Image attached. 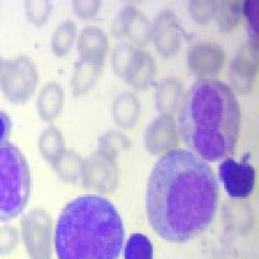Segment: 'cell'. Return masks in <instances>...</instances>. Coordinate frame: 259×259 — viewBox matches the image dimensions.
<instances>
[{"mask_svg":"<svg viewBox=\"0 0 259 259\" xmlns=\"http://www.w3.org/2000/svg\"><path fill=\"white\" fill-rule=\"evenodd\" d=\"M218 198L217 178L207 162L189 150H169L148 179V221L165 241L186 242L212 223Z\"/></svg>","mask_w":259,"mask_h":259,"instance_id":"1","label":"cell"},{"mask_svg":"<svg viewBox=\"0 0 259 259\" xmlns=\"http://www.w3.org/2000/svg\"><path fill=\"white\" fill-rule=\"evenodd\" d=\"M178 111V134L198 156L215 161L233 152L241 109L229 84L214 78L198 79L185 93Z\"/></svg>","mask_w":259,"mask_h":259,"instance_id":"2","label":"cell"},{"mask_svg":"<svg viewBox=\"0 0 259 259\" xmlns=\"http://www.w3.org/2000/svg\"><path fill=\"white\" fill-rule=\"evenodd\" d=\"M123 241L119 213L99 195H84L67 203L55 229L59 259H117Z\"/></svg>","mask_w":259,"mask_h":259,"instance_id":"3","label":"cell"},{"mask_svg":"<svg viewBox=\"0 0 259 259\" xmlns=\"http://www.w3.org/2000/svg\"><path fill=\"white\" fill-rule=\"evenodd\" d=\"M31 193L28 162L20 148L10 142L0 144V221L18 217Z\"/></svg>","mask_w":259,"mask_h":259,"instance_id":"4","label":"cell"},{"mask_svg":"<svg viewBox=\"0 0 259 259\" xmlns=\"http://www.w3.org/2000/svg\"><path fill=\"white\" fill-rule=\"evenodd\" d=\"M38 83V71L34 62L27 55L4 61L0 73V89L4 96L17 103L29 99Z\"/></svg>","mask_w":259,"mask_h":259,"instance_id":"5","label":"cell"},{"mask_svg":"<svg viewBox=\"0 0 259 259\" xmlns=\"http://www.w3.org/2000/svg\"><path fill=\"white\" fill-rule=\"evenodd\" d=\"M20 233L30 259H51V221L45 210H30L21 219Z\"/></svg>","mask_w":259,"mask_h":259,"instance_id":"6","label":"cell"},{"mask_svg":"<svg viewBox=\"0 0 259 259\" xmlns=\"http://www.w3.org/2000/svg\"><path fill=\"white\" fill-rule=\"evenodd\" d=\"M110 32L117 37H126L140 47L151 40V21L144 12L133 4H125L113 16Z\"/></svg>","mask_w":259,"mask_h":259,"instance_id":"7","label":"cell"},{"mask_svg":"<svg viewBox=\"0 0 259 259\" xmlns=\"http://www.w3.org/2000/svg\"><path fill=\"white\" fill-rule=\"evenodd\" d=\"M183 29L176 13L164 8L156 13L151 22V40L156 51L166 58L174 56L182 45Z\"/></svg>","mask_w":259,"mask_h":259,"instance_id":"8","label":"cell"},{"mask_svg":"<svg viewBox=\"0 0 259 259\" xmlns=\"http://www.w3.org/2000/svg\"><path fill=\"white\" fill-rule=\"evenodd\" d=\"M225 60V48L211 40H202L190 46L186 54L190 71L200 79H210L218 75Z\"/></svg>","mask_w":259,"mask_h":259,"instance_id":"9","label":"cell"},{"mask_svg":"<svg viewBox=\"0 0 259 259\" xmlns=\"http://www.w3.org/2000/svg\"><path fill=\"white\" fill-rule=\"evenodd\" d=\"M257 40L248 39L239 47L229 64V79L237 91L241 93L250 91L257 75Z\"/></svg>","mask_w":259,"mask_h":259,"instance_id":"10","label":"cell"},{"mask_svg":"<svg viewBox=\"0 0 259 259\" xmlns=\"http://www.w3.org/2000/svg\"><path fill=\"white\" fill-rule=\"evenodd\" d=\"M219 177L227 193L233 198H248L254 189V168L247 162L225 158L219 166Z\"/></svg>","mask_w":259,"mask_h":259,"instance_id":"11","label":"cell"},{"mask_svg":"<svg viewBox=\"0 0 259 259\" xmlns=\"http://www.w3.org/2000/svg\"><path fill=\"white\" fill-rule=\"evenodd\" d=\"M156 62L150 51L136 47L121 73V79L136 89H147L156 78Z\"/></svg>","mask_w":259,"mask_h":259,"instance_id":"12","label":"cell"},{"mask_svg":"<svg viewBox=\"0 0 259 259\" xmlns=\"http://www.w3.org/2000/svg\"><path fill=\"white\" fill-rule=\"evenodd\" d=\"M105 56L100 54L79 55V59L74 65L71 77L74 95H83L95 85L103 71Z\"/></svg>","mask_w":259,"mask_h":259,"instance_id":"13","label":"cell"},{"mask_svg":"<svg viewBox=\"0 0 259 259\" xmlns=\"http://www.w3.org/2000/svg\"><path fill=\"white\" fill-rule=\"evenodd\" d=\"M185 85L182 79L176 76H167L156 83L154 99L156 108L164 113L178 111L183 97Z\"/></svg>","mask_w":259,"mask_h":259,"instance_id":"14","label":"cell"},{"mask_svg":"<svg viewBox=\"0 0 259 259\" xmlns=\"http://www.w3.org/2000/svg\"><path fill=\"white\" fill-rule=\"evenodd\" d=\"M64 105V91L59 83L51 82L43 86L36 97V109L46 121L55 120Z\"/></svg>","mask_w":259,"mask_h":259,"instance_id":"15","label":"cell"},{"mask_svg":"<svg viewBox=\"0 0 259 259\" xmlns=\"http://www.w3.org/2000/svg\"><path fill=\"white\" fill-rule=\"evenodd\" d=\"M109 48V37L101 27L87 25L81 29L77 38V50L79 55L84 54L106 55Z\"/></svg>","mask_w":259,"mask_h":259,"instance_id":"16","label":"cell"},{"mask_svg":"<svg viewBox=\"0 0 259 259\" xmlns=\"http://www.w3.org/2000/svg\"><path fill=\"white\" fill-rule=\"evenodd\" d=\"M115 172L111 159L104 154L98 153L92 156L86 163L84 178L90 184L104 186L114 179Z\"/></svg>","mask_w":259,"mask_h":259,"instance_id":"17","label":"cell"},{"mask_svg":"<svg viewBox=\"0 0 259 259\" xmlns=\"http://www.w3.org/2000/svg\"><path fill=\"white\" fill-rule=\"evenodd\" d=\"M140 100L136 93L130 90H124L114 97L112 111L113 117L118 123L130 125L136 121L140 113Z\"/></svg>","mask_w":259,"mask_h":259,"instance_id":"18","label":"cell"},{"mask_svg":"<svg viewBox=\"0 0 259 259\" xmlns=\"http://www.w3.org/2000/svg\"><path fill=\"white\" fill-rule=\"evenodd\" d=\"M177 134H178V125L174 117L160 116L150 126L147 137L148 145L153 149L168 147V142L174 140Z\"/></svg>","mask_w":259,"mask_h":259,"instance_id":"19","label":"cell"},{"mask_svg":"<svg viewBox=\"0 0 259 259\" xmlns=\"http://www.w3.org/2000/svg\"><path fill=\"white\" fill-rule=\"evenodd\" d=\"M242 16V2L241 1H217L214 19L221 32H229L234 30L241 22Z\"/></svg>","mask_w":259,"mask_h":259,"instance_id":"20","label":"cell"},{"mask_svg":"<svg viewBox=\"0 0 259 259\" xmlns=\"http://www.w3.org/2000/svg\"><path fill=\"white\" fill-rule=\"evenodd\" d=\"M77 25L74 20L67 19L57 26L51 37V50L55 55L62 57L67 55L75 42Z\"/></svg>","mask_w":259,"mask_h":259,"instance_id":"21","label":"cell"},{"mask_svg":"<svg viewBox=\"0 0 259 259\" xmlns=\"http://www.w3.org/2000/svg\"><path fill=\"white\" fill-rule=\"evenodd\" d=\"M39 150L43 157L51 164L64 152L63 135L58 128L49 126L40 134Z\"/></svg>","mask_w":259,"mask_h":259,"instance_id":"22","label":"cell"},{"mask_svg":"<svg viewBox=\"0 0 259 259\" xmlns=\"http://www.w3.org/2000/svg\"><path fill=\"white\" fill-rule=\"evenodd\" d=\"M153 249L149 239L140 233L132 235L125 248V259H152Z\"/></svg>","mask_w":259,"mask_h":259,"instance_id":"23","label":"cell"},{"mask_svg":"<svg viewBox=\"0 0 259 259\" xmlns=\"http://www.w3.org/2000/svg\"><path fill=\"white\" fill-rule=\"evenodd\" d=\"M58 175L65 180H73L79 172V159L74 152L64 151L52 164Z\"/></svg>","mask_w":259,"mask_h":259,"instance_id":"24","label":"cell"},{"mask_svg":"<svg viewBox=\"0 0 259 259\" xmlns=\"http://www.w3.org/2000/svg\"><path fill=\"white\" fill-rule=\"evenodd\" d=\"M52 2L49 0H27L24 9L28 18L36 25H43L52 12Z\"/></svg>","mask_w":259,"mask_h":259,"instance_id":"25","label":"cell"},{"mask_svg":"<svg viewBox=\"0 0 259 259\" xmlns=\"http://www.w3.org/2000/svg\"><path fill=\"white\" fill-rule=\"evenodd\" d=\"M217 4V1L214 0H190L187 8L195 21L206 24L214 18Z\"/></svg>","mask_w":259,"mask_h":259,"instance_id":"26","label":"cell"},{"mask_svg":"<svg viewBox=\"0 0 259 259\" xmlns=\"http://www.w3.org/2000/svg\"><path fill=\"white\" fill-rule=\"evenodd\" d=\"M18 231L9 225L0 226V255H10L18 245Z\"/></svg>","mask_w":259,"mask_h":259,"instance_id":"27","label":"cell"},{"mask_svg":"<svg viewBox=\"0 0 259 259\" xmlns=\"http://www.w3.org/2000/svg\"><path fill=\"white\" fill-rule=\"evenodd\" d=\"M243 15L245 16L248 22L249 39L257 40V12H258V1H244L242 2Z\"/></svg>","mask_w":259,"mask_h":259,"instance_id":"28","label":"cell"},{"mask_svg":"<svg viewBox=\"0 0 259 259\" xmlns=\"http://www.w3.org/2000/svg\"><path fill=\"white\" fill-rule=\"evenodd\" d=\"M101 0H75L72 2L75 14L82 19H91L99 12L101 8Z\"/></svg>","mask_w":259,"mask_h":259,"instance_id":"29","label":"cell"},{"mask_svg":"<svg viewBox=\"0 0 259 259\" xmlns=\"http://www.w3.org/2000/svg\"><path fill=\"white\" fill-rule=\"evenodd\" d=\"M12 130V121L8 113L0 110V144L7 142Z\"/></svg>","mask_w":259,"mask_h":259,"instance_id":"30","label":"cell"},{"mask_svg":"<svg viewBox=\"0 0 259 259\" xmlns=\"http://www.w3.org/2000/svg\"><path fill=\"white\" fill-rule=\"evenodd\" d=\"M4 60L3 59L2 56L0 55V73L2 71L3 66H4Z\"/></svg>","mask_w":259,"mask_h":259,"instance_id":"31","label":"cell"}]
</instances>
